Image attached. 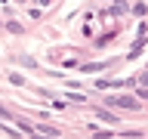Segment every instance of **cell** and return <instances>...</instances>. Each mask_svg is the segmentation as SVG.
<instances>
[{
    "mask_svg": "<svg viewBox=\"0 0 148 139\" xmlns=\"http://www.w3.org/2000/svg\"><path fill=\"white\" fill-rule=\"evenodd\" d=\"M111 105H127V108H139V102L133 99V96H111Z\"/></svg>",
    "mask_w": 148,
    "mask_h": 139,
    "instance_id": "6da1fadb",
    "label": "cell"
}]
</instances>
